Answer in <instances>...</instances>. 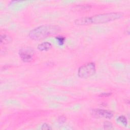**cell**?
<instances>
[{"label": "cell", "instance_id": "1", "mask_svg": "<svg viewBox=\"0 0 130 130\" xmlns=\"http://www.w3.org/2000/svg\"><path fill=\"white\" fill-rule=\"evenodd\" d=\"M123 13L121 12H111L97 14L91 17H82L75 19L74 23L76 25H88L90 24L104 23L115 21L121 18Z\"/></svg>", "mask_w": 130, "mask_h": 130}, {"label": "cell", "instance_id": "2", "mask_svg": "<svg viewBox=\"0 0 130 130\" xmlns=\"http://www.w3.org/2000/svg\"><path fill=\"white\" fill-rule=\"evenodd\" d=\"M61 31V28L54 25H42L31 29L28 33L29 38L32 40H40L55 35Z\"/></svg>", "mask_w": 130, "mask_h": 130}, {"label": "cell", "instance_id": "3", "mask_svg": "<svg viewBox=\"0 0 130 130\" xmlns=\"http://www.w3.org/2000/svg\"><path fill=\"white\" fill-rule=\"evenodd\" d=\"M96 72L95 63L90 62L79 67L78 70V76L81 78H87L94 75Z\"/></svg>", "mask_w": 130, "mask_h": 130}, {"label": "cell", "instance_id": "4", "mask_svg": "<svg viewBox=\"0 0 130 130\" xmlns=\"http://www.w3.org/2000/svg\"><path fill=\"white\" fill-rule=\"evenodd\" d=\"M18 54L21 59L25 62H30L36 58L34 50L29 47H24L19 49Z\"/></svg>", "mask_w": 130, "mask_h": 130}, {"label": "cell", "instance_id": "5", "mask_svg": "<svg viewBox=\"0 0 130 130\" xmlns=\"http://www.w3.org/2000/svg\"><path fill=\"white\" fill-rule=\"evenodd\" d=\"M91 114L95 117L107 119H111L113 116V113L111 111L102 109H94L92 110Z\"/></svg>", "mask_w": 130, "mask_h": 130}, {"label": "cell", "instance_id": "6", "mask_svg": "<svg viewBox=\"0 0 130 130\" xmlns=\"http://www.w3.org/2000/svg\"><path fill=\"white\" fill-rule=\"evenodd\" d=\"M52 47V45L50 42H44L39 44L37 48L40 51H46L51 49Z\"/></svg>", "mask_w": 130, "mask_h": 130}, {"label": "cell", "instance_id": "7", "mask_svg": "<svg viewBox=\"0 0 130 130\" xmlns=\"http://www.w3.org/2000/svg\"><path fill=\"white\" fill-rule=\"evenodd\" d=\"M12 41L11 38L6 34L1 35V44H8L10 43Z\"/></svg>", "mask_w": 130, "mask_h": 130}, {"label": "cell", "instance_id": "8", "mask_svg": "<svg viewBox=\"0 0 130 130\" xmlns=\"http://www.w3.org/2000/svg\"><path fill=\"white\" fill-rule=\"evenodd\" d=\"M91 8V6L88 5H78L76 6L74 8L76 10V11H84V10H87L90 9Z\"/></svg>", "mask_w": 130, "mask_h": 130}, {"label": "cell", "instance_id": "9", "mask_svg": "<svg viewBox=\"0 0 130 130\" xmlns=\"http://www.w3.org/2000/svg\"><path fill=\"white\" fill-rule=\"evenodd\" d=\"M117 121L121 123V124L123 125L124 126H126L127 125V119L126 118V117L123 116V115H120L119 116L117 119Z\"/></svg>", "mask_w": 130, "mask_h": 130}, {"label": "cell", "instance_id": "10", "mask_svg": "<svg viewBox=\"0 0 130 130\" xmlns=\"http://www.w3.org/2000/svg\"><path fill=\"white\" fill-rule=\"evenodd\" d=\"M55 39L57 41V42L59 45H62L64 44L66 40V38L63 36H57L55 37Z\"/></svg>", "mask_w": 130, "mask_h": 130}, {"label": "cell", "instance_id": "11", "mask_svg": "<svg viewBox=\"0 0 130 130\" xmlns=\"http://www.w3.org/2000/svg\"><path fill=\"white\" fill-rule=\"evenodd\" d=\"M103 126L105 129H111L113 127L112 124L108 121L104 122Z\"/></svg>", "mask_w": 130, "mask_h": 130}, {"label": "cell", "instance_id": "12", "mask_svg": "<svg viewBox=\"0 0 130 130\" xmlns=\"http://www.w3.org/2000/svg\"><path fill=\"white\" fill-rule=\"evenodd\" d=\"M41 129L42 130H50V129H52V127H51V126H50L48 124H47V123H44L41 127Z\"/></svg>", "mask_w": 130, "mask_h": 130}, {"label": "cell", "instance_id": "13", "mask_svg": "<svg viewBox=\"0 0 130 130\" xmlns=\"http://www.w3.org/2000/svg\"><path fill=\"white\" fill-rule=\"evenodd\" d=\"M112 94L111 92H104L101 93L99 95V96L100 97H108Z\"/></svg>", "mask_w": 130, "mask_h": 130}, {"label": "cell", "instance_id": "14", "mask_svg": "<svg viewBox=\"0 0 130 130\" xmlns=\"http://www.w3.org/2000/svg\"><path fill=\"white\" fill-rule=\"evenodd\" d=\"M66 117H64L63 116H61L59 117L58 118L59 122V123H64L65 122V121H66Z\"/></svg>", "mask_w": 130, "mask_h": 130}, {"label": "cell", "instance_id": "15", "mask_svg": "<svg viewBox=\"0 0 130 130\" xmlns=\"http://www.w3.org/2000/svg\"><path fill=\"white\" fill-rule=\"evenodd\" d=\"M129 32H130V31H129V26L128 25V26L126 27V28L125 29L124 32H125V34L126 35H129Z\"/></svg>", "mask_w": 130, "mask_h": 130}]
</instances>
